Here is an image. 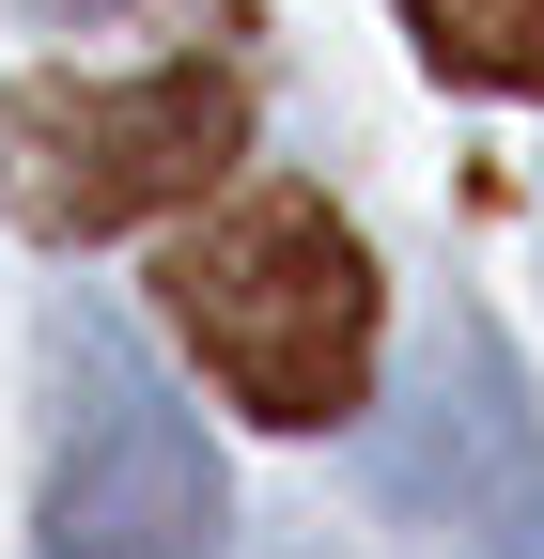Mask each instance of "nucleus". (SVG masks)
<instances>
[{"label": "nucleus", "mask_w": 544, "mask_h": 559, "mask_svg": "<svg viewBox=\"0 0 544 559\" xmlns=\"http://www.w3.org/2000/svg\"><path fill=\"white\" fill-rule=\"evenodd\" d=\"M156 311L187 326V358L218 373L264 436H327L374 404V326L389 280L358 249V218L327 187H234L218 218H187L156 264Z\"/></svg>", "instance_id": "nucleus-1"}, {"label": "nucleus", "mask_w": 544, "mask_h": 559, "mask_svg": "<svg viewBox=\"0 0 544 559\" xmlns=\"http://www.w3.org/2000/svg\"><path fill=\"white\" fill-rule=\"evenodd\" d=\"M249 156L234 62H141V79H16L0 94V218L47 249L141 234Z\"/></svg>", "instance_id": "nucleus-2"}, {"label": "nucleus", "mask_w": 544, "mask_h": 559, "mask_svg": "<svg viewBox=\"0 0 544 559\" xmlns=\"http://www.w3.org/2000/svg\"><path fill=\"white\" fill-rule=\"evenodd\" d=\"M47 389H62V436H47L32 559H202L218 544V451L109 311L47 326Z\"/></svg>", "instance_id": "nucleus-3"}, {"label": "nucleus", "mask_w": 544, "mask_h": 559, "mask_svg": "<svg viewBox=\"0 0 544 559\" xmlns=\"http://www.w3.org/2000/svg\"><path fill=\"white\" fill-rule=\"evenodd\" d=\"M404 32L466 94H544V0H404Z\"/></svg>", "instance_id": "nucleus-4"}, {"label": "nucleus", "mask_w": 544, "mask_h": 559, "mask_svg": "<svg viewBox=\"0 0 544 559\" xmlns=\"http://www.w3.org/2000/svg\"><path fill=\"white\" fill-rule=\"evenodd\" d=\"M483 451H498V528H483V559H544V419H529V373H513L498 326H483Z\"/></svg>", "instance_id": "nucleus-5"}]
</instances>
